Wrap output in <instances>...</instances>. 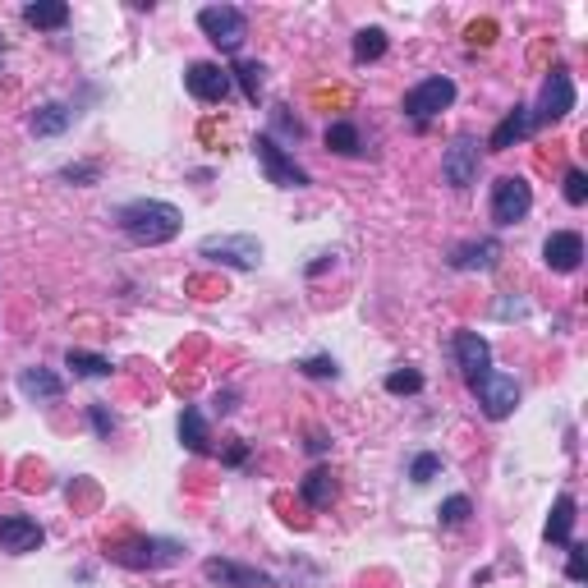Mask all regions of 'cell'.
Instances as JSON below:
<instances>
[{
	"label": "cell",
	"mask_w": 588,
	"mask_h": 588,
	"mask_svg": "<svg viewBox=\"0 0 588 588\" xmlns=\"http://www.w3.org/2000/svg\"><path fill=\"white\" fill-rule=\"evenodd\" d=\"M120 230H125L134 244H166V239H175L180 235V226H184V216H180V207H170V203H161V198H134V203H125L120 207Z\"/></svg>",
	"instance_id": "cell-1"
},
{
	"label": "cell",
	"mask_w": 588,
	"mask_h": 588,
	"mask_svg": "<svg viewBox=\"0 0 588 588\" xmlns=\"http://www.w3.org/2000/svg\"><path fill=\"white\" fill-rule=\"evenodd\" d=\"M570 111H575V83H570L566 69H552L547 83H543V92H538V106H529L533 129L556 125V120H566Z\"/></svg>",
	"instance_id": "cell-2"
},
{
	"label": "cell",
	"mask_w": 588,
	"mask_h": 588,
	"mask_svg": "<svg viewBox=\"0 0 588 588\" xmlns=\"http://www.w3.org/2000/svg\"><path fill=\"white\" fill-rule=\"evenodd\" d=\"M198 28H203V33L212 37V46H221V51H239L244 37H249V19H244V10H235V5H207V10H198Z\"/></svg>",
	"instance_id": "cell-3"
},
{
	"label": "cell",
	"mask_w": 588,
	"mask_h": 588,
	"mask_svg": "<svg viewBox=\"0 0 588 588\" xmlns=\"http://www.w3.org/2000/svg\"><path fill=\"white\" fill-rule=\"evenodd\" d=\"M253 157L262 161V170H267V180H272L276 189H304V184H308V175L294 166V157H285V147L276 143L272 134L253 138Z\"/></svg>",
	"instance_id": "cell-4"
},
{
	"label": "cell",
	"mask_w": 588,
	"mask_h": 588,
	"mask_svg": "<svg viewBox=\"0 0 588 588\" xmlns=\"http://www.w3.org/2000/svg\"><path fill=\"white\" fill-rule=\"evenodd\" d=\"M529 207H533L529 180H520V175H501V180L492 184V221H497V226H515V221H524Z\"/></svg>",
	"instance_id": "cell-5"
},
{
	"label": "cell",
	"mask_w": 588,
	"mask_h": 588,
	"mask_svg": "<svg viewBox=\"0 0 588 588\" xmlns=\"http://www.w3.org/2000/svg\"><path fill=\"white\" fill-rule=\"evenodd\" d=\"M474 396H478V405H483L487 419H510L515 405H520V382L506 377V373H483L474 382Z\"/></svg>",
	"instance_id": "cell-6"
},
{
	"label": "cell",
	"mask_w": 588,
	"mask_h": 588,
	"mask_svg": "<svg viewBox=\"0 0 588 588\" xmlns=\"http://www.w3.org/2000/svg\"><path fill=\"white\" fill-rule=\"evenodd\" d=\"M455 102V83L446 79V74H437V79H423L419 88L405 92V115H414V120H432L437 111H446V106Z\"/></svg>",
	"instance_id": "cell-7"
},
{
	"label": "cell",
	"mask_w": 588,
	"mask_h": 588,
	"mask_svg": "<svg viewBox=\"0 0 588 588\" xmlns=\"http://www.w3.org/2000/svg\"><path fill=\"white\" fill-rule=\"evenodd\" d=\"M441 175H446V184H455V189H469V184L478 180V143L469 134H460L451 147H446Z\"/></svg>",
	"instance_id": "cell-8"
},
{
	"label": "cell",
	"mask_w": 588,
	"mask_h": 588,
	"mask_svg": "<svg viewBox=\"0 0 588 588\" xmlns=\"http://www.w3.org/2000/svg\"><path fill=\"white\" fill-rule=\"evenodd\" d=\"M455 363H460L464 382L474 386L483 373H492V345H487L478 331H460V336H455Z\"/></svg>",
	"instance_id": "cell-9"
},
{
	"label": "cell",
	"mask_w": 588,
	"mask_h": 588,
	"mask_svg": "<svg viewBox=\"0 0 588 588\" xmlns=\"http://www.w3.org/2000/svg\"><path fill=\"white\" fill-rule=\"evenodd\" d=\"M42 543H46L42 524L28 520V515H5V520H0V552L23 556V552H37Z\"/></svg>",
	"instance_id": "cell-10"
},
{
	"label": "cell",
	"mask_w": 588,
	"mask_h": 588,
	"mask_svg": "<svg viewBox=\"0 0 588 588\" xmlns=\"http://www.w3.org/2000/svg\"><path fill=\"white\" fill-rule=\"evenodd\" d=\"M184 88H189L198 102H226L230 97V74L221 65L198 60V65H189V74H184Z\"/></svg>",
	"instance_id": "cell-11"
},
{
	"label": "cell",
	"mask_w": 588,
	"mask_h": 588,
	"mask_svg": "<svg viewBox=\"0 0 588 588\" xmlns=\"http://www.w3.org/2000/svg\"><path fill=\"white\" fill-rule=\"evenodd\" d=\"M203 258L230 262V267H258L262 249H258V239H249V235H235V239H203Z\"/></svg>",
	"instance_id": "cell-12"
},
{
	"label": "cell",
	"mask_w": 588,
	"mask_h": 588,
	"mask_svg": "<svg viewBox=\"0 0 588 588\" xmlns=\"http://www.w3.org/2000/svg\"><path fill=\"white\" fill-rule=\"evenodd\" d=\"M543 262L552 267V272H575L579 262H584V239H579L575 230H556V235H547Z\"/></svg>",
	"instance_id": "cell-13"
},
{
	"label": "cell",
	"mask_w": 588,
	"mask_h": 588,
	"mask_svg": "<svg viewBox=\"0 0 588 588\" xmlns=\"http://www.w3.org/2000/svg\"><path fill=\"white\" fill-rule=\"evenodd\" d=\"M111 556L120 566H170V561H180V543H125Z\"/></svg>",
	"instance_id": "cell-14"
},
{
	"label": "cell",
	"mask_w": 588,
	"mask_h": 588,
	"mask_svg": "<svg viewBox=\"0 0 588 588\" xmlns=\"http://www.w3.org/2000/svg\"><path fill=\"white\" fill-rule=\"evenodd\" d=\"M203 575L212 584H226V588H272V579L262 575V570H249V566H235V561H207Z\"/></svg>",
	"instance_id": "cell-15"
},
{
	"label": "cell",
	"mask_w": 588,
	"mask_h": 588,
	"mask_svg": "<svg viewBox=\"0 0 588 588\" xmlns=\"http://www.w3.org/2000/svg\"><path fill=\"white\" fill-rule=\"evenodd\" d=\"M533 134V115H529V106H515V111L501 120L497 129H492V138H487V147L492 152H506V147H515L520 138H529Z\"/></svg>",
	"instance_id": "cell-16"
},
{
	"label": "cell",
	"mask_w": 588,
	"mask_h": 588,
	"mask_svg": "<svg viewBox=\"0 0 588 588\" xmlns=\"http://www.w3.org/2000/svg\"><path fill=\"white\" fill-rule=\"evenodd\" d=\"M19 391L28 400H60L65 382H60L56 373H46V368H23V373H19Z\"/></svg>",
	"instance_id": "cell-17"
},
{
	"label": "cell",
	"mask_w": 588,
	"mask_h": 588,
	"mask_svg": "<svg viewBox=\"0 0 588 588\" xmlns=\"http://www.w3.org/2000/svg\"><path fill=\"white\" fill-rule=\"evenodd\" d=\"M299 497L313 510H327L331 501H336V478H331V469H313V474L299 483Z\"/></svg>",
	"instance_id": "cell-18"
},
{
	"label": "cell",
	"mask_w": 588,
	"mask_h": 588,
	"mask_svg": "<svg viewBox=\"0 0 588 588\" xmlns=\"http://www.w3.org/2000/svg\"><path fill=\"white\" fill-rule=\"evenodd\" d=\"M501 258V244L497 239H478V244H464V249H455V267H460V272H474V267H492V262Z\"/></svg>",
	"instance_id": "cell-19"
},
{
	"label": "cell",
	"mask_w": 588,
	"mask_h": 588,
	"mask_svg": "<svg viewBox=\"0 0 588 588\" xmlns=\"http://www.w3.org/2000/svg\"><path fill=\"white\" fill-rule=\"evenodd\" d=\"M180 441L189 446L193 455H207L212 451V437H207V423H203V409H184L180 414Z\"/></svg>",
	"instance_id": "cell-20"
},
{
	"label": "cell",
	"mask_w": 588,
	"mask_h": 588,
	"mask_svg": "<svg viewBox=\"0 0 588 588\" xmlns=\"http://www.w3.org/2000/svg\"><path fill=\"white\" fill-rule=\"evenodd\" d=\"M23 19L33 23V28H65L69 5L65 0H33V5H23Z\"/></svg>",
	"instance_id": "cell-21"
},
{
	"label": "cell",
	"mask_w": 588,
	"mask_h": 588,
	"mask_svg": "<svg viewBox=\"0 0 588 588\" xmlns=\"http://www.w3.org/2000/svg\"><path fill=\"white\" fill-rule=\"evenodd\" d=\"M570 529H575V497H556L552 520H547V543H570Z\"/></svg>",
	"instance_id": "cell-22"
},
{
	"label": "cell",
	"mask_w": 588,
	"mask_h": 588,
	"mask_svg": "<svg viewBox=\"0 0 588 588\" xmlns=\"http://www.w3.org/2000/svg\"><path fill=\"white\" fill-rule=\"evenodd\" d=\"M69 120H74V111H69V106H60V102H46L42 111L33 115V134H65L69 129Z\"/></svg>",
	"instance_id": "cell-23"
},
{
	"label": "cell",
	"mask_w": 588,
	"mask_h": 588,
	"mask_svg": "<svg viewBox=\"0 0 588 588\" xmlns=\"http://www.w3.org/2000/svg\"><path fill=\"white\" fill-rule=\"evenodd\" d=\"M377 56H386V33L382 28H363V33L354 37V60L368 65V60H377Z\"/></svg>",
	"instance_id": "cell-24"
},
{
	"label": "cell",
	"mask_w": 588,
	"mask_h": 588,
	"mask_svg": "<svg viewBox=\"0 0 588 588\" xmlns=\"http://www.w3.org/2000/svg\"><path fill=\"white\" fill-rule=\"evenodd\" d=\"M65 363L74 368L79 377H111V359H102V354H83V350H69Z\"/></svg>",
	"instance_id": "cell-25"
},
{
	"label": "cell",
	"mask_w": 588,
	"mask_h": 588,
	"mask_svg": "<svg viewBox=\"0 0 588 588\" xmlns=\"http://www.w3.org/2000/svg\"><path fill=\"white\" fill-rule=\"evenodd\" d=\"M327 147L331 152H359V129L350 125V120H336V125H327Z\"/></svg>",
	"instance_id": "cell-26"
},
{
	"label": "cell",
	"mask_w": 588,
	"mask_h": 588,
	"mask_svg": "<svg viewBox=\"0 0 588 588\" xmlns=\"http://www.w3.org/2000/svg\"><path fill=\"white\" fill-rule=\"evenodd\" d=\"M235 79H239V88H244V97H249V102H258V97H262V65H258V60H239Z\"/></svg>",
	"instance_id": "cell-27"
},
{
	"label": "cell",
	"mask_w": 588,
	"mask_h": 588,
	"mask_svg": "<svg viewBox=\"0 0 588 588\" xmlns=\"http://www.w3.org/2000/svg\"><path fill=\"white\" fill-rule=\"evenodd\" d=\"M386 391H391V396H414V391H423V377L414 373V368H400V373L386 377Z\"/></svg>",
	"instance_id": "cell-28"
},
{
	"label": "cell",
	"mask_w": 588,
	"mask_h": 588,
	"mask_svg": "<svg viewBox=\"0 0 588 588\" xmlns=\"http://www.w3.org/2000/svg\"><path fill=\"white\" fill-rule=\"evenodd\" d=\"M469 510H474V506H469V497H451V501H441L437 515H441V524H446V529H460V524L469 520Z\"/></svg>",
	"instance_id": "cell-29"
},
{
	"label": "cell",
	"mask_w": 588,
	"mask_h": 588,
	"mask_svg": "<svg viewBox=\"0 0 588 588\" xmlns=\"http://www.w3.org/2000/svg\"><path fill=\"white\" fill-rule=\"evenodd\" d=\"M566 203L570 207H584L588 203V175H584V170H566Z\"/></svg>",
	"instance_id": "cell-30"
},
{
	"label": "cell",
	"mask_w": 588,
	"mask_h": 588,
	"mask_svg": "<svg viewBox=\"0 0 588 588\" xmlns=\"http://www.w3.org/2000/svg\"><path fill=\"white\" fill-rule=\"evenodd\" d=\"M437 469H441V455H419V460L409 464V478H414V483H432Z\"/></svg>",
	"instance_id": "cell-31"
},
{
	"label": "cell",
	"mask_w": 588,
	"mask_h": 588,
	"mask_svg": "<svg viewBox=\"0 0 588 588\" xmlns=\"http://www.w3.org/2000/svg\"><path fill=\"white\" fill-rule=\"evenodd\" d=\"M304 373L308 377H336V359H327V354H317V359H304Z\"/></svg>",
	"instance_id": "cell-32"
},
{
	"label": "cell",
	"mask_w": 588,
	"mask_h": 588,
	"mask_svg": "<svg viewBox=\"0 0 588 588\" xmlns=\"http://www.w3.org/2000/svg\"><path fill=\"white\" fill-rule=\"evenodd\" d=\"M92 428H97V437H111L115 432V419L106 414V405H92Z\"/></svg>",
	"instance_id": "cell-33"
},
{
	"label": "cell",
	"mask_w": 588,
	"mask_h": 588,
	"mask_svg": "<svg viewBox=\"0 0 588 588\" xmlns=\"http://www.w3.org/2000/svg\"><path fill=\"white\" fill-rule=\"evenodd\" d=\"M566 575L575 579V584H579V579H584V547H579V543H570V561H566Z\"/></svg>",
	"instance_id": "cell-34"
},
{
	"label": "cell",
	"mask_w": 588,
	"mask_h": 588,
	"mask_svg": "<svg viewBox=\"0 0 588 588\" xmlns=\"http://www.w3.org/2000/svg\"><path fill=\"white\" fill-rule=\"evenodd\" d=\"M492 33H497L492 23H474V28H469V42H474V46H487V42H492Z\"/></svg>",
	"instance_id": "cell-35"
},
{
	"label": "cell",
	"mask_w": 588,
	"mask_h": 588,
	"mask_svg": "<svg viewBox=\"0 0 588 588\" xmlns=\"http://www.w3.org/2000/svg\"><path fill=\"white\" fill-rule=\"evenodd\" d=\"M97 175V166H69L65 170V180H92Z\"/></svg>",
	"instance_id": "cell-36"
}]
</instances>
